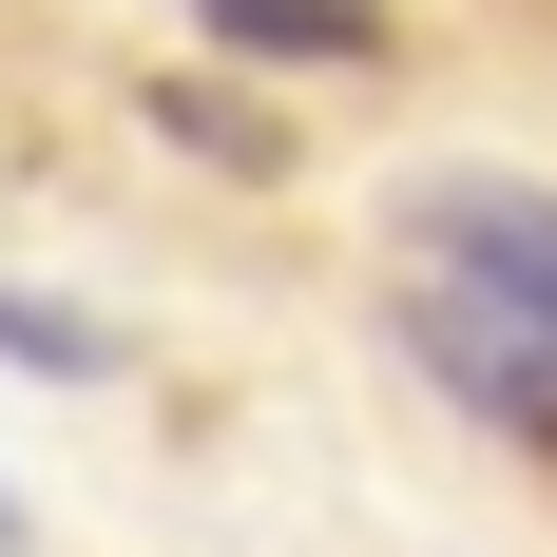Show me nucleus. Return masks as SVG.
I'll use <instances>...</instances> for the list:
<instances>
[{
  "instance_id": "f257e3e1",
  "label": "nucleus",
  "mask_w": 557,
  "mask_h": 557,
  "mask_svg": "<svg viewBox=\"0 0 557 557\" xmlns=\"http://www.w3.org/2000/svg\"><path fill=\"white\" fill-rule=\"evenodd\" d=\"M404 346L481 423L557 443V193H500V173L404 193Z\"/></svg>"
},
{
  "instance_id": "20e7f679",
  "label": "nucleus",
  "mask_w": 557,
  "mask_h": 557,
  "mask_svg": "<svg viewBox=\"0 0 557 557\" xmlns=\"http://www.w3.org/2000/svg\"><path fill=\"white\" fill-rule=\"evenodd\" d=\"M173 135H193V154H231V173H288V135H270V115H250V97H193V77H173Z\"/></svg>"
},
{
  "instance_id": "39448f33",
  "label": "nucleus",
  "mask_w": 557,
  "mask_h": 557,
  "mask_svg": "<svg viewBox=\"0 0 557 557\" xmlns=\"http://www.w3.org/2000/svg\"><path fill=\"white\" fill-rule=\"evenodd\" d=\"M0 557H20V500H0Z\"/></svg>"
},
{
  "instance_id": "7ed1b4c3",
  "label": "nucleus",
  "mask_w": 557,
  "mask_h": 557,
  "mask_svg": "<svg viewBox=\"0 0 557 557\" xmlns=\"http://www.w3.org/2000/svg\"><path fill=\"white\" fill-rule=\"evenodd\" d=\"M0 366H20V385H77V366H97V327H77L58 288H0Z\"/></svg>"
},
{
  "instance_id": "f03ea898",
  "label": "nucleus",
  "mask_w": 557,
  "mask_h": 557,
  "mask_svg": "<svg viewBox=\"0 0 557 557\" xmlns=\"http://www.w3.org/2000/svg\"><path fill=\"white\" fill-rule=\"evenodd\" d=\"M231 58H366L385 39V0H193Z\"/></svg>"
}]
</instances>
